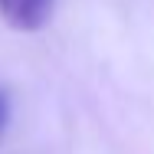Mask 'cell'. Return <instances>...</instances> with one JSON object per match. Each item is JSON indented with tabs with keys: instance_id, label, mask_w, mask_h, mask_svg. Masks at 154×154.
Here are the masks:
<instances>
[{
	"instance_id": "obj_2",
	"label": "cell",
	"mask_w": 154,
	"mask_h": 154,
	"mask_svg": "<svg viewBox=\"0 0 154 154\" xmlns=\"http://www.w3.org/2000/svg\"><path fill=\"white\" fill-rule=\"evenodd\" d=\"M3 112H7V102H3V92H0V122H3Z\"/></svg>"
},
{
	"instance_id": "obj_1",
	"label": "cell",
	"mask_w": 154,
	"mask_h": 154,
	"mask_svg": "<svg viewBox=\"0 0 154 154\" xmlns=\"http://www.w3.org/2000/svg\"><path fill=\"white\" fill-rule=\"evenodd\" d=\"M53 0H0V17L20 33H33L46 26Z\"/></svg>"
}]
</instances>
